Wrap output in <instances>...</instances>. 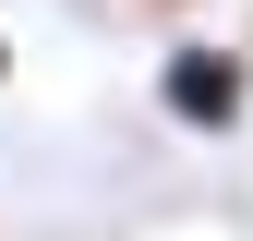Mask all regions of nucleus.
<instances>
[{
  "label": "nucleus",
  "instance_id": "f257e3e1",
  "mask_svg": "<svg viewBox=\"0 0 253 241\" xmlns=\"http://www.w3.org/2000/svg\"><path fill=\"white\" fill-rule=\"evenodd\" d=\"M157 109H169L193 145H229L241 120H253V48H241V37H169V60H157Z\"/></svg>",
  "mask_w": 253,
  "mask_h": 241
},
{
  "label": "nucleus",
  "instance_id": "f03ea898",
  "mask_svg": "<svg viewBox=\"0 0 253 241\" xmlns=\"http://www.w3.org/2000/svg\"><path fill=\"white\" fill-rule=\"evenodd\" d=\"M133 12H169V24H181V12H193V0H133Z\"/></svg>",
  "mask_w": 253,
  "mask_h": 241
},
{
  "label": "nucleus",
  "instance_id": "7ed1b4c3",
  "mask_svg": "<svg viewBox=\"0 0 253 241\" xmlns=\"http://www.w3.org/2000/svg\"><path fill=\"white\" fill-rule=\"evenodd\" d=\"M0 84H12V37H0Z\"/></svg>",
  "mask_w": 253,
  "mask_h": 241
}]
</instances>
